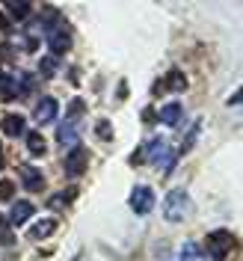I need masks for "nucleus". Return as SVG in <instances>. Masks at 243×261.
Returning a JSON list of instances; mask_svg holds the SVG:
<instances>
[{"label":"nucleus","mask_w":243,"mask_h":261,"mask_svg":"<svg viewBox=\"0 0 243 261\" xmlns=\"http://www.w3.org/2000/svg\"><path fill=\"white\" fill-rule=\"evenodd\" d=\"M18 95H21L18 81L9 71H0V98H3V101H12V98H18Z\"/></svg>","instance_id":"ddd939ff"},{"label":"nucleus","mask_w":243,"mask_h":261,"mask_svg":"<svg viewBox=\"0 0 243 261\" xmlns=\"http://www.w3.org/2000/svg\"><path fill=\"white\" fill-rule=\"evenodd\" d=\"M0 166H3V151H0Z\"/></svg>","instance_id":"393cba45"},{"label":"nucleus","mask_w":243,"mask_h":261,"mask_svg":"<svg viewBox=\"0 0 243 261\" xmlns=\"http://www.w3.org/2000/svg\"><path fill=\"white\" fill-rule=\"evenodd\" d=\"M146 151H148V158H151V163H154V166H160V169H166V172L172 169L175 154H172V148H169V143H166V140L154 137V140L146 146Z\"/></svg>","instance_id":"20e7f679"},{"label":"nucleus","mask_w":243,"mask_h":261,"mask_svg":"<svg viewBox=\"0 0 243 261\" xmlns=\"http://www.w3.org/2000/svg\"><path fill=\"white\" fill-rule=\"evenodd\" d=\"M166 89H172V92H184V89H187V77H184V71L172 68V71L166 74Z\"/></svg>","instance_id":"dca6fc26"},{"label":"nucleus","mask_w":243,"mask_h":261,"mask_svg":"<svg viewBox=\"0 0 243 261\" xmlns=\"http://www.w3.org/2000/svg\"><path fill=\"white\" fill-rule=\"evenodd\" d=\"M95 134L101 137V140H113V128H110V122H98Z\"/></svg>","instance_id":"5701e85b"},{"label":"nucleus","mask_w":243,"mask_h":261,"mask_svg":"<svg viewBox=\"0 0 243 261\" xmlns=\"http://www.w3.org/2000/svg\"><path fill=\"white\" fill-rule=\"evenodd\" d=\"M24 137H27V151H30L33 158H42V154L48 151V143H45V137H42L39 130H27Z\"/></svg>","instance_id":"4468645a"},{"label":"nucleus","mask_w":243,"mask_h":261,"mask_svg":"<svg viewBox=\"0 0 243 261\" xmlns=\"http://www.w3.org/2000/svg\"><path fill=\"white\" fill-rule=\"evenodd\" d=\"M12 244H15V234H12L9 220H0V246H12Z\"/></svg>","instance_id":"412c9836"},{"label":"nucleus","mask_w":243,"mask_h":261,"mask_svg":"<svg viewBox=\"0 0 243 261\" xmlns=\"http://www.w3.org/2000/svg\"><path fill=\"white\" fill-rule=\"evenodd\" d=\"M12 196H15V184H12V181H0V199L9 202Z\"/></svg>","instance_id":"4be33fe9"},{"label":"nucleus","mask_w":243,"mask_h":261,"mask_svg":"<svg viewBox=\"0 0 243 261\" xmlns=\"http://www.w3.org/2000/svg\"><path fill=\"white\" fill-rule=\"evenodd\" d=\"M39 71H42V77H53L57 74V57L50 54V57H42L39 60Z\"/></svg>","instance_id":"aec40b11"},{"label":"nucleus","mask_w":243,"mask_h":261,"mask_svg":"<svg viewBox=\"0 0 243 261\" xmlns=\"http://www.w3.org/2000/svg\"><path fill=\"white\" fill-rule=\"evenodd\" d=\"M3 9L15 18V21H24V18L30 15V3H3Z\"/></svg>","instance_id":"f3484780"},{"label":"nucleus","mask_w":243,"mask_h":261,"mask_svg":"<svg viewBox=\"0 0 243 261\" xmlns=\"http://www.w3.org/2000/svg\"><path fill=\"white\" fill-rule=\"evenodd\" d=\"M33 202H12V211H9V226H24L27 220H33Z\"/></svg>","instance_id":"9b49d317"},{"label":"nucleus","mask_w":243,"mask_h":261,"mask_svg":"<svg viewBox=\"0 0 243 261\" xmlns=\"http://www.w3.org/2000/svg\"><path fill=\"white\" fill-rule=\"evenodd\" d=\"M181 261H202V246L199 244H184L181 246Z\"/></svg>","instance_id":"a211bd4d"},{"label":"nucleus","mask_w":243,"mask_h":261,"mask_svg":"<svg viewBox=\"0 0 243 261\" xmlns=\"http://www.w3.org/2000/svg\"><path fill=\"white\" fill-rule=\"evenodd\" d=\"M57 110H60V104H57V98H39V104H36V110H33V119L36 122H53L57 119Z\"/></svg>","instance_id":"6e6552de"},{"label":"nucleus","mask_w":243,"mask_h":261,"mask_svg":"<svg viewBox=\"0 0 243 261\" xmlns=\"http://www.w3.org/2000/svg\"><path fill=\"white\" fill-rule=\"evenodd\" d=\"M86 161H89V154H86V148L83 146H74L68 151V158H65V175H71V178H77L86 172Z\"/></svg>","instance_id":"423d86ee"},{"label":"nucleus","mask_w":243,"mask_h":261,"mask_svg":"<svg viewBox=\"0 0 243 261\" xmlns=\"http://www.w3.org/2000/svg\"><path fill=\"white\" fill-rule=\"evenodd\" d=\"M151 208H154V190H151L148 184H137V187L130 190V211L140 214V217H146Z\"/></svg>","instance_id":"39448f33"},{"label":"nucleus","mask_w":243,"mask_h":261,"mask_svg":"<svg viewBox=\"0 0 243 261\" xmlns=\"http://www.w3.org/2000/svg\"><path fill=\"white\" fill-rule=\"evenodd\" d=\"M21 184H24V190L39 193V190L45 187V175H42V169H36V166H21Z\"/></svg>","instance_id":"1a4fd4ad"},{"label":"nucleus","mask_w":243,"mask_h":261,"mask_svg":"<svg viewBox=\"0 0 243 261\" xmlns=\"http://www.w3.org/2000/svg\"><path fill=\"white\" fill-rule=\"evenodd\" d=\"M53 231H57V220H48V217H45V220L33 223L30 231H27V238H30V241H45V238H50Z\"/></svg>","instance_id":"f8f14e48"},{"label":"nucleus","mask_w":243,"mask_h":261,"mask_svg":"<svg viewBox=\"0 0 243 261\" xmlns=\"http://www.w3.org/2000/svg\"><path fill=\"white\" fill-rule=\"evenodd\" d=\"M57 140H60V143H63V146H77V128H74V125H71V122H63V125H60V128H57Z\"/></svg>","instance_id":"2eb2a0df"},{"label":"nucleus","mask_w":243,"mask_h":261,"mask_svg":"<svg viewBox=\"0 0 243 261\" xmlns=\"http://www.w3.org/2000/svg\"><path fill=\"white\" fill-rule=\"evenodd\" d=\"M190 211H193V199L184 187H175L166 193V199H163V220L166 223H181Z\"/></svg>","instance_id":"f03ea898"},{"label":"nucleus","mask_w":243,"mask_h":261,"mask_svg":"<svg viewBox=\"0 0 243 261\" xmlns=\"http://www.w3.org/2000/svg\"><path fill=\"white\" fill-rule=\"evenodd\" d=\"M71 199H74V190L68 187L65 193H57V196H50V199H48V205L53 208V211H60V208H65V205H68Z\"/></svg>","instance_id":"6ab92c4d"},{"label":"nucleus","mask_w":243,"mask_h":261,"mask_svg":"<svg viewBox=\"0 0 243 261\" xmlns=\"http://www.w3.org/2000/svg\"><path fill=\"white\" fill-rule=\"evenodd\" d=\"M157 119H160L166 128H178L181 119H184V107H181L178 101H172V104H163L160 113H157Z\"/></svg>","instance_id":"9d476101"},{"label":"nucleus","mask_w":243,"mask_h":261,"mask_svg":"<svg viewBox=\"0 0 243 261\" xmlns=\"http://www.w3.org/2000/svg\"><path fill=\"white\" fill-rule=\"evenodd\" d=\"M0 130H3L6 137H24V134H27V119L21 113H6L0 119Z\"/></svg>","instance_id":"0eeeda50"},{"label":"nucleus","mask_w":243,"mask_h":261,"mask_svg":"<svg viewBox=\"0 0 243 261\" xmlns=\"http://www.w3.org/2000/svg\"><path fill=\"white\" fill-rule=\"evenodd\" d=\"M234 246H237V241H234V234L226 231V228H217V231L208 234V252H211V258H217V261H223Z\"/></svg>","instance_id":"7ed1b4c3"},{"label":"nucleus","mask_w":243,"mask_h":261,"mask_svg":"<svg viewBox=\"0 0 243 261\" xmlns=\"http://www.w3.org/2000/svg\"><path fill=\"white\" fill-rule=\"evenodd\" d=\"M21 48L27 50V54H30V50H36V39H33V36H27V39H24V45H21Z\"/></svg>","instance_id":"b1692460"},{"label":"nucleus","mask_w":243,"mask_h":261,"mask_svg":"<svg viewBox=\"0 0 243 261\" xmlns=\"http://www.w3.org/2000/svg\"><path fill=\"white\" fill-rule=\"evenodd\" d=\"M45 39H48V48L53 57H60V54L71 48V27L65 24L63 15L45 12Z\"/></svg>","instance_id":"f257e3e1"}]
</instances>
